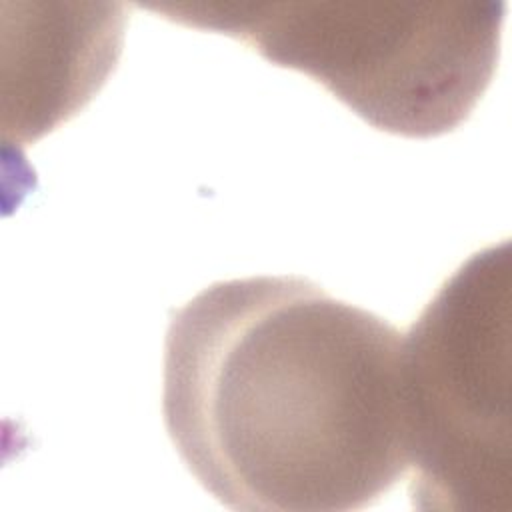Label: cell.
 Here are the masks:
<instances>
[{
    "label": "cell",
    "instance_id": "3",
    "mask_svg": "<svg viewBox=\"0 0 512 512\" xmlns=\"http://www.w3.org/2000/svg\"><path fill=\"white\" fill-rule=\"evenodd\" d=\"M510 242L474 252L402 342V390L418 510L512 512Z\"/></svg>",
    "mask_w": 512,
    "mask_h": 512
},
{
    "label": "cell",
    "instance_id": "2",
    "mask_svg": "<svg viewBox=\"0 0 512 512\" xmlns=\"http://www.w3.org/2000/svg\"><path fill=\"white\" fill-rule=\"evenodd\" d=\"M164 18L232 36L308 74L370 126L406 138L456 130L492 82L502 0L170 2Z\"/></svg>",
    "mask_w": 512,
    "mask_h": 512
},
{
    "label": "cell",
    "instance_id": "1",
    "mask_svg": "<svg viewBox=\"0 0 512 512\" xmlns=\"http://www.w3.org/2000/svg\"><path fill=\"white\" fill-rule=\"evenodd\" d=\"M402 342L308 278L214 282L170 314L168 436L232 510L372 506L410 466Z\"/></svg>",
    "mask_w": 512,
    "mask_h": 512
}]
</instances>
